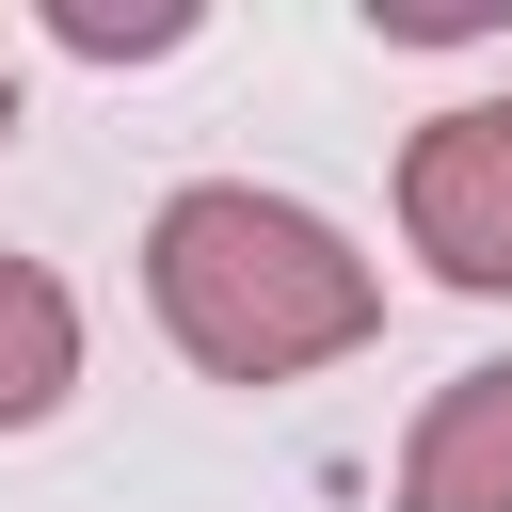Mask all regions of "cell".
Returning <instances> with one entry per match:
<instances>
[{"label": "cell", "mask_w": 512, "mask_h": 512, "mask_svg": "<svg viewBox=\"0 0 512 512\" xmlns=\"http://www.w3.org/2000/svg\"><path fill=\"white\" fill-rule=\"evenodd\" d=\"M144 288H160V320L208 384H304L384 320L368 256L336 224H304L288 192H176L160 240H144Z\"/></svg>", "instance_id": "obj_1"}, {"label": "cell", "mask_w": 512, "mask_h": 512, "mask_svg": "<svg viewBox=\"0 0 512 512\" xmlns=\"http://www.w3.org/2000/svg\"><path fill=\"white\" fill-rule=\"evenodd\" d=\"M400 224L448 288H512V96H464L400 160Z\"/></svg>", "instance_id": "obj_2"}, {"label": "cell", "mask_w": 512, "mask_h": 512, "mask_svg": "<svg viewBox=\"0 0 512 512\" xmlns=\"http://www.w3.org/2000/svg\"><path fill=\"white\" fill-rule=\"evenodd\" d=\"M400 512H512V368H464V384L416 416Z\"/></svg>", "instance_id": "obj_3"}, {"label": "cell", "mask_w": 512, "mask_h": 512, "mask_svg": "<svg viewBox=\"0 0 512 512\" xmlns=\"http://www.w3.org/2000/svg\"><path fill=\"white\" fill-rule=\"evenodd\" d=\"M64 384H80V320H64V288H48L32 256H0V432L48 416Z\"/></svg>", "instance_id": "obj_4"}, {"label": "cell", "mask_w": 512, "mask_h": 512, "mask_svg": "<svg viewBox=\"0 0 512 512\" xmlns=\"http://www.w3.org/2000/svg\"><path fill=\"white\" fill-rule=\"evenodd\" d=\"M0 128H16V80H0Z\"/></svg>", "instance_id": "obj_5"}]
</instances>
